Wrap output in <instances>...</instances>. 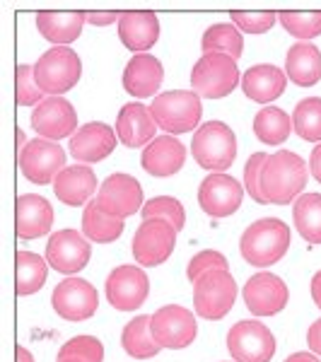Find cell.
<instances>
[{
    "instance_id": "obj_11",
    "label": "cell",
    "mask_w": 321,
    "mask_h": 362,
    "mask_svg": "<svg viewBox=\"0 0 321 362\" xmlns=\"http://www.w3.org/2000/svg\"><path fill=\"white\" fill-rule=\"evenodd\" d=\"M150 329H153L155 341L162 348L182 350L189 348L198 336V324L194 319V312L179 305H167L150 317Z\"/></svg>"
},
{
    "instance_id": "obj_41",
    "label": "cell",
    "mask_w": 321,
    "mask_h": 362,
    "mask_svg": "<svg viewBox=\"0 0 321 362\" xmlns=\"http://www.w3.org/2000/svg\"><path fill=\"white\" fill-rule=\"evenodd\" d=\"M230 17H232V25H235L239 32L264 34L276 25L278 13H242V10H235V13H230Z\"/></svg>"
},
{
    "instance_id": "obj_8",
    "label": "cell",
    "mask_w": 321,
    "mask_h": 362,
    "mask_svg": "<svg viewBox=\"0 0 321 362\" xmlns=\"http://www.w3.org/2000/svg\"><path fill=\"white\" fill-rule=\"evenodd\" d=\"M227 350L235 362H271L276 355V338L261 321H237L227 334Z\"/></svg>"
},
{
    "instance_id": "obj_29",
    "label": "cell",
    "mask_w": 321,
    "mask_h": 362,
    "mask_svg": "<svg viewBox=\"0 0 321 362\" xmlns=\"http://www.w3.org/2000/svg\"><path fill=\"white\" fill-rule=\"evenodd\" d=\"M121 346H124L126 353L136 360H150L162 350L160 343L155 341L153 329H150V317H145V314H140V317L128 321L124 326Z\"/></svg>"
},
{
    "instance_id": "obj_35",
    "label": "cell",
    "mask_w": 321,
    "mask_h": 362,
    "mask_svg": "<svg viewBox=\"0 0 321 362\" xmlns=\"http://www.w3.org/2000/svg\"><path fill=\"white\" fill-rule=\"evenodd\" d=\"M293 128L302 140L319 143L321 140V97L302 99L293 112Z\"/></svg>"
},
{
    "instance_id": "obj_4",
    "label": "cell",
    "mask_w": 321,
    "mask_h": 362,
    "mask_svg": "<svg viewBox=\"0 0 321 362\" xmlns=\"http://www.w3.org/2000/svg\"><path fill=\"white\" fill-rule=\"evenodd\" d=\"M150 114L157 128L167 131V136H182V133L196 131V126L201 124V97L186 90L162 92L150 104Z\"/></svg>"
},
{
    "instance_id": "obj_1",
    "label": "cell",
    "mask_w": 321,
    "mask_h": 362,
    "mask_svg": "<svg viewBox=\"0 0 321 362\" xmlns=\"http://www.w3.org/2000/svg\"><path fill=\"white\" fill-rule=\"evenodd\" d=\"M307 186V162L297 153L278 150L268 155L264 169H261V194L266 203L273 206H288L290 201L300 198Z\"/></svg>"
},
{
    "instance_id": "obj_49",
    "label": "cell",
    "mask_w": 321,
    "mask_h": 362,
    "mask_svg": "<svg viewBox=\"0 0 321 362\" xmlns=\"http://www.w3.org/2000/svg\"><path fill=\"white\" fill-rule=\"evenodd\" d=\"M17 150H20V153H22V150H25L27 148V138H25V131H22V128H17Z\"/></svg>"
},
{
    "instance_id": "obj_10",
    "label": "cell",
    "mask_w": 321,
    "mask_h": 362,
    "mask_svg": "<svg viewBox=\"0 0 321 362\" xmlns=\"http://www.w3.org/2000/svg\"><path fill=\"white\" fill-rule=\"evenodd\" d=\"M63 169H66V150L54 140L37 138L27 143V148L20 153V172L32 184H54Z\"/></svg>"
},
{
    "instance_id": "obj_30",
    "label": "cell",
    "mask_w": 321,
    "mask_h": 362,
    "mask_svg": "<svg viewBox=\"0 0 321 362\" xmlns=\"http://www.w3.org/2000/svg\"><path fill=\"white\" fill-rule=\"evenodd\" d=\"M124 220L112 218L102 208L97 206V201H90L83 210V235L97 244H112L121 235H124Z\"/></svg>"
},
{
    "instance_id": "obj_39",
    "label": "cell",
    "mask_w": 321,
    "mask_h": 362,
    "mask_svg": "<svg viewBox=\"0 0 321 362\" xmlns=\"http://www.w3.org/2000/svg\"><path fill=\"white\" fill-rule=\"evenodd\" d=\"M15 83H17V104L20 107H37L44 102V92L39 90L37 80H34V66H17L15 70Z\"/></svg>"
},
{
    "instance_id": "obj_31",
    "label": "cell",
    "mask_w": 321,
    "mask_h": 362,
    "mask_svg": "<svg viewBox=\"0 0 321 362\" xmlns=\"http://www.w3.org/2000/svg\"><path fill=\"white\" fill-rule=\"evenodd\" d=\"M201 49L203 54H223L237 61L244 51V37L232 22H218V25L206 29L201 39Z\"/></svg>"
},
{
    "instance_id": "obj_7",
    "label": "cell",
    "mask_w": 321,
    "mask_h": 362,
    "mask_svg": "<svg viewBox=\"0 0 321 362\" xmlns=\"http://www.w3.org/2000/svg\"><path fill=\"white\" fill-rule=\"evenodd\" d=\"M191 85L198 97L223 99L239 85L237 61L223 54H203L191 70Z\"/></svg>"
},
{
    "instance_id": "obj_37",
    "label": "cell",
    "mask_w": 321,
    "mask_h": 362,
    "mask_svg": "<svg viewBox=\"0 0 321 362\" xmlns=\"http://www.w3.org/2000/svg\"><path fill=\"white\" fill-rule=\"evenodd\" d=\"M58 360L104 362V346L95 336H75L58 350Z\"/></svg>"
},
{
    "instance_id": "obj_34",
    "label": "cell",
    "mask_w": 321,
    "mask_h": 362,
    "mask_svg": "<svg viewBox=\"0 0 321 362\" xmlns=\"http://www.w3.org/2000/svg\"><path fill=\"white\" fill-rule=\"evenodd\" d=\"M295 227L309 244H321V194H305L293 208Z\"/></svg>"
},
{
    "instance_id": "obj_15",
    "label": "cell",
    "mask_w": 321,
    "mask_h": 362,
    "mask_svg": "<svg viewBox=\"0 0 321 362\" xmlns=\"http://www.w3.org/2000/svg\"><path fill=\"white\" fill-rule=\"evenodd\" d=\"M244 198V186L230 174H208L198 186V206L210 218L235 215Z\"/></svg>"
},
{
    "instance_id": "obj_2",
    "label": "cell",
    "mask_w": 321,
    "mask_h": 362,
    "mask_svg": "<svg viewBox=\"0 0 321 362\" xmlns=\"http://www.w3.org/2000/svg\"><path fill=\"white\" fill-rule=\"evenodd\" d=\"M290 227L278 218H264L256 220L244 230L239 239V251H242L244 261L252 266L266 268L273 266L288 254L290 249Z\"/></svg>"
},
{
    "instance_id": "obj_26",
    "label": "cell",
    "mask_w": 321,
    "mask_h": 362,
    "mask_svg": "<svg viewBox=\"0 0 321 362\" xmlns=\"http://www.w3.org/2000/svg\"><path fill=\"white\" fill-rule=\"evenodd\" d=\"M285 85H288L285 70L268 66V63L252 66L242 78L244 95L259 104H268V102H273V99H278L285 92Z\"/></svg>"
},
{
    "instance_id": "obj_33",
    "label": "cell",
    "mask_w": 321,
    "mask_h": 362,
    "mask_svg": "<svg viewBox=\"0 0 321 362\" xmlns=\"http://www.w3.org/2000/svg\"><path fill=\"white\" fill-rule=\"evenodd\" d=\"M293 131V119L278 107H264L254 116V133L266 145H283Z\"/></svg>"
},
{
    "instance_id": "obj_38",
    "label": "cell",
    "mask_w": 321,
    "mask_h": 362,
    "mask_svg": "<svg viewBox=\"0 0 321 362\" xmlns=\"http://www.w3.org/2000/svg\"><path fill=\"white\" fill-rule=\"evenodd\" d=\"M278 20L302 42H309L321 34V13H278Z\"/></svg>"
},
{
    "instance_id": "obj_14",
    "label": "cell",
    "mask_w": 321,
    "mask_h": 362,
    "mask_svg": "<svg viewBox=\"0 0 321 362\" xmlns=\"http://www.w3.org/2000/svg\"><path fill=\"white\" fill-rule=\"evenodd\" d=\"M54 312L66 321H85L95 317L99 307V295L95 285H90L83 278H66L56 285L51 295Z\"/></svg>"
},
{
    "instance_id": "obj_17",
    "label": "cell",
    "mask_w": 321,
    "mask_h": 362,
    "mask_svg": "<svg viewBox=\"0 0 321 362\" xmlns=\"http://www.w3.org/2000/svg\"><path fill=\"white\" fill-rule=\"evenodd\" d=\"M92 247L80 235L78 230H58L56 235H51L49 244H46V261L51 268H56L58 273H80L83 268L90 264Z\"/></svg>"
},
{
    "instance_id": "obj_32",
    "label": "cell",
    "mask_w": 321,
    "mask_h": 362,
    "mask_svg": "<svg viewBox=\"0 0 321 362\" xmlns=\"http://www.w3.org/2000/svg\"><path fill=\"white\" fill-rule=\"evenodd\" d=\"M17 295L27 297L44 288L46 276H49V261H44L39 254L32 251H17Z\"/></svg>"
},
{
    "instance_id": "obj_23",
    "label": "cell",
    "mask_w": 321,
    "mask_h": 362,
    "mask_svg": "<svg viewBox=\"0 0 321 362\" xmlns=\"http://www.w3.org/2000/svg\"><path fill=\"white\" fill-rule=\"evenodd\" d=\"M186 162V148L174 136L155 138L148 148L143 150L140 165L153 177H172Z\"/></svg>"
},
{
    "instance_id": "obj_36",
    "label": "cell",
    "mask_w": 321,
    "mask_h": 362,
    "mask_svg": "<svg viewBox=\"0 0 321 362\" xmlns=\"http://www.w3.org/2000/svg\"><path fill=\"white\" fill-rule=\"evenodd\" d=\"M143 220H165L174 227V230H184L186 225V213H184V206L172 196H157V198H150L148 203L140 210Z\"/></svg>"
},
{
    "instance_id": "obj_43",
    "label": "cell",
    "mask_w": 321,
    "mask_h": 362,
    "mask_svg": "<svg viewBox=\"0 0 321 362\" xmlns=\"http://www.w3.org/2000/svg\"><path fill=\"white\" fill-rule=\"evenodd\" d=\"M307 346L314 355H321V319L314 321L307 331Z\"/></svg>"
},
{
    "instance_id": "obj_16",
    "label": "cell",
    "mask_w": 321,
    "mask_h": 362,
    "mask_svg": "<svg viewBox=\"0 0 321 362\" xmlns=\"http://www.w3.org/2000/svg\"><path fill=\"white\" fill-rule=\"evenodd\" d=\"M32 128L44 140L73 138L78 133V114L73 104L63 97H46L42 104H37L32 112Z\"/></svg>"
},
{
    "instance_id": "obj_25",
    "label": "cell",
    "mask_w": 321,
    "mask_h": 362,
    "mask_svg": "<svg viewBox=\"0 0 321 362\" xmlns=\"http://www.w3.org/2000/svg\"><path fill=\"white\" fill-rule=\"evenodd\" d=\"M97 191V177L87 165L66 167L54 181V194L66 206H85L90 196Z\"/></svg>"
},
{
    "instance_id": "obj_9",
    "label": "cell",
    "mask_w": 321,
    "mask_h": 362,
    "mask_svg": "<svg viewBox=\"0 0 321 362\" xmlns=\"http://www.w3.org/2000/svg\"><path fill=\"white\" fill-rule=\"evenodd\" d=\"M177 247V230L165 220H143L131 242L138 266H162Z\"/></svg>"
},
{
    "instance_id": "obj_21",
    "label": "cell",
    "mask_w": 321,
    "mask_h": 362,
    "mask_svg": "<svg viewBox=\"0 0 321 362\" xmlns=\"http://www.w3.org/2000/svg\"><path fill=\"white\" fill-rule=\"evenodd\" d=\"M157 124L148 107L138 102L124 104L116 119V136L126 148H148L155 140Z\"/></svg>"
},
{
    "instance_id": "obj_19",
    "label": "cell",
    "mask_w": 321,
    "mask_h": 362,
    "mask_svg": "<svg viewBox=\"0 0 321 362\" xmlns=\"http://www.w3.org/2000/svg\"><path fill=\"white\" fill-rule=\"evenodd\" d=\"M116 133L107 124H85L78 128L73 138H70V155L80 162V165H92V162H102L116 150Z\"/></svg>"
},
{
    "instance_id": "obj_3",
    "label": "cell",
    "mask_w": 321,
    "mask_h": 362,
    "mask_svg": "<svg viewBox=\"0 0 321 362\" xmlns=\"http://www.w3.org/2000/svg\"><path fill=\"white\" fill-rule=\"evenodd\" d=\"M194 160L210 174H225L237 160V136L223 121H208L191 140Z\"/></svg>"
},
{
    "instance_id": "obj_46",
    "label": "cell",
    "mask_w": 321,
    "mask_h": 362,
    "mask_svg": "<svg viewBox=\"0 0 321 362\" xmlns=\"http://www.w3.org/2000/svg\"><path fill=\"white\" fill-rule=\"evenodd\" d=\"M312 300H314V305L321 309V271L314 273V278H312Z\"/></svg>"
},
{
    "instance_id": "obj_5",
    "label": "cell",
    "mask_w": 321,
    "mask_h": 362,
    "mask_svg": "<svg viewBox=\"0 0 321 362\" xmlns=\"http://www.w3.org/2000/svg\"><path fill=\"white\" fill-rule=\"evenodd\" d=\"M83 75V61L68 46H54L42 54L34 63V80L39 90L49 97H61L63 92L73 90Z\"/></svg>"
},
{
    "instance_id": "obj_24",
    "label": "cell",
    "mask_w": 321,
    "mask_h": 362,
    "mask_svg": "<svg viewBox=\"0 0 321 362\" xmlns=\"http://www.w3.org/2000/svg\"><path fill=\"white\" fill-rule=\"evenodd\" d=\"M119 39L133 54H145L160 39V20L155 13H121Z\"/></svg>"
},
{
    "instance_id": "obj_27",
    "label": "cell",
    "mask_w": 321,
    "mask_h": 362,
    "mask_svg": "<svg viewBox=\"0 0 321 362\" xmlns=\"http://www.w3.org/2000/svg\"><path fill=\"white\" fill-rule=\"evenodd\" d=\"M285 75L300 87H312L321 80V51L314 44L300 42L285 56Z\"/></svg>"
},
{
    "instance_id": "obj_42",
    "label": "cell",
    "mask_w": 321,
    "mask_h": 362,
    "mask_svg": "<svg viewBox=\"0 0 321 362\" xmlns=\"http://www.w3.org/2000/svg\"><path fill=\"white\" fill-rule=\"evenodd\" d=\"M266 160V153H254L244 165V191L252 196V201L261 203V206H266V198L261 194V169H264Z\"/></svg>"
},
{
    "instance_id": "obj_20",
    "label": "cell",
    "mask_w": 321,
    "mask_h": 362,
    "mask_svg": "<svg viewBox=\"0 0 321 362\" xmlns=\"http://www.w3.org/2000/svg\"><path fill=\"white\" fill-rule=\"evenodd\" d=\"M15 227L22 239H37L51 232L54 227V208L44 196L25 194L17 198Z\"/></svg>"
},
{
    "instance_id": "obj_18",
    "label": "cell",
    "mask_w": 321,
    "mask_h": 362,
    "mask_svg": "<svg viewBox=\"0 0 321 362\" xmlns=\"http://www.w3.org/2000/svg\"><path fill=\"white\" fill-rule=\"evenodd\" d=\"M244 305L256 317H273L288 305V285L273 273H256L244 285Z\"/></svg>"
},
{
    "instance_id": "obj_13",
    "label": "cell",
    "mask_w": 321,
    "mask_h": 362,
    "mask_svg": "<svg viewBox=\"0 0 321 362\" xmlns=\"http://www.w3.org/2000/svg\"><path fill=\"white\" fill-rule=\"evenodd\" d=\"M150 280L140 266H116L107 278V300L119 312H136L145 305Z\"/></svg>"
},
{
    "instance_id": "obj_6",
    "label": "cell",
    "mask_w": 321,
    "mask_h": 362,
    "mask_svg": "<svg viewBox=\"0 0 321 362\" xmlns=\"http://www.w3.org/2000/svg\"><path fill=\"white\" fill-rule=\"evenodd\" d=\"M237 300V283L230 271H210L194 283V307L201 319L220 321Z\"/></svg>"
},
{
    "instance_id": "obj_48",
    "label": "cell",
    "mask_w": 321,
    "mask_h": 362,
    "mask_svg": "<svg viewBox=\"0 0 321 362\" xmlns=\"http://www.w3.org/2000/svg\"><path fill=\"white\" fill-rule=\"evenodd\" d=\"M17 362H34V355L29 353L27 348H22V346H17Z\"/></svg>"
},
{
    "instance_id": "obj_22",
    "label": "cell",
    "mask_w": 321,
    "mask_h": 362,
    "mask_svg": "<svg viewBox=\"0 0 321 362\" xmlns=\"http://www.w3.org/2000/svg\"><path fill=\"white\" fill-rule=\"evenodd\" d=\"M162 80H165V68H162V63L150 54L133 56L124 70V90L131 97H138V99L155 97Z\"/></svg>"
},
{
    "instance_id": "obj_47",
    "label": "cell",
    "mask_w": 321,
    "mask_h": 362,
    "mask_svg": "<svg viewBox=\"0 0 321 362\" xmlns=\"http://www.w3.org/2000/svg\"><path fill=\"white\" fill-rule=\"evenodd\" d=\"M285 362H319V358L314 353H293Z\"/></svg>"
},
{
    "instance_id": "obj_28",
    "label": "cell",
    "mask_w": 321,
    "mask_h": 362,
    "mask_svg": "<svg viewBox=\"0 0 321 362\" xmlns=\"http://www.w3.org/2000/svg\"><path fill=\"white\" fill-rule=\"evenodd\" d=\"M85 13H54V10H42L37 15V29L46 42L56 46H66L83 34Z\"/></svg>"
},
{
    "instance_id": "obj_40",
    "label": "cell",
    "mask_w": 321,
    "mask_h": 362,
    "mask_svg": "<svg viewBox=\"0 0 321 362\" xmlns=\"http://www.w3.org/2000/svg\"><path fill=\"white\" fill-rule=\"evenodd\" d=\"M227 266L230 264H227L225 254L213 251V249H206L189 261V266H186V278H189L191 283H196L198 278L206 276V273H210V271H227Z\"/></svg>"
},
{
    "instance_id": "obj_50",
    "label": "cell",
    "mask_w": 321,
    "mask_h": 362,
    "mask_svg": "<svg viewBox=\"0 0 321 362\" xmlns=\"http://www.w3.org/2000/svg\"><path fill=\"white\" fill-rule=\"evenodd\" d=\"M58 362H83V360H58Z\"/></svg>"
},
{
    "instance_id": "obj_12",
    "label": "cell",
    "mask_w": 321,
    "mask_h": 362,
    "mask_svg": "<svg viewBox=\"0 0 321 362\" xmlns=\"http://www.w3.org/2000/svg\"><path fill=\"white\" fill-rule=\"evenodd\" d=\"M97 206L112 218L126 220L128 215L143 210V186L131 174H112L99 186Z\"/></svg>"
},
{
    "instance_id": "obj_45",
    "label": "cell",
    "mask_w": 321,
    "mask_h": 362,
    "mask_svg": "<svg viewBox=\"0 0 321 362\" xmlns=\"http://www.w3.org/2000/svg\"><path fill=\"white\" fill-rule=\"evenodd\" d=\"M309 172H312V177L321 184V145L312 150V157H309Z\"/></svg>"
},
{
    "instance_id": "obj_44",
    "label": "cell",
    "mask_w": 321,
    "mask_h": 362,
    "mask_svg": "<svg viewBox=\"0 0 321 362\" xmlns=\"http://www.w3.org/2000/svg\"><path fill=\"white\" fill-rule=\"evenodd\" d=\"M116 20H121V15H116V13H85V22H90V25H95V27H107Z\"/></svg>"
}]
</instances>
